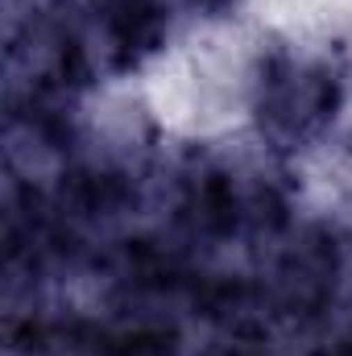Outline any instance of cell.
I'll return each instance as SVG.
<instances>
[{
    "instance_id": "cell-1",
    "label": "cell",
    "mask_w": 352,
    "mask_h": 356,
    "mask_svg": "<svg viewBox=\"0 0 352 356\" xmlns=\"http://www.w3.org/2000/svg\"><path fill=\"white\" fill-rule=\"evenodd\" d=\"M336 79L323 67H298V63H273L262 79V129L282 141V145H298L307 137H315L332 116H336Z\"/></svg>"
},
{
    "instance_id": "cell-2",
    "label": "cell",
    "mask_w": 352,
    "mask_h": 356,
    "mask_svg": "<svg viewBox=\"0 0 352 356\" xmlns=\"http://www.w3.org/2000/svg\"><path fill=\"white\" fill-rule=\"evenodd\" d=\"M336 241H328L323 232H307L298 245H290V253L278 266V302L290 315H315L323 311L332 286H336Z\"/></svg>"
},
{
    "instance_id": "cell-3",
    "label": "cell",
    "mask_w": 352,
    "mask_h": 356,
    "mask_svg": "<svg viewBox=\"0 0 352 356\" xmlns=\"http://www.w3.org/2000/svg\"><path fill=\"white\" fill-rule=\"evenodd\" d=\"M95 17L116 63H133L141 50H154L162 38V0H95Z\"/></svg>"
},
{
    "instance_id": "cell-4",
    "label": "cell",
    "mask_w": 352,
    "mask_h": 356,
    "mask_svg": "<svg viewBox=\"0 0 352 356\" xmlns=\"http://www.w3.org/2000/svg\"><path fill=\"white\" fill-rule=\"evenodd\" d=\"M95 356H175V332L154 323H133L99 336Z\"/></svg>"
}]
</instances>
